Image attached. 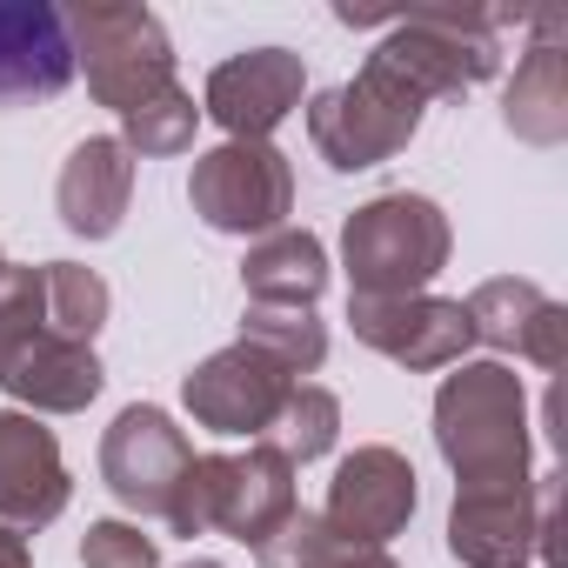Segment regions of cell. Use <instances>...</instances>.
Listing matches in <instances>:
<instances>
[{"instance_id": "14", "label": "cell", "mask_w": 568, "mask_h": 568, "mask_svg": "<svg viewBox=\"0 0 568 568\" xmlns=\"http://www.w3.org/2000/svg\"><path fill=\"white\" fill-rule=\"evenodd\" d=\"M462 308H468V328H475L481 348L515 355V362H535L541 375H561L568 368V308L555 295H541L528 274L481 281Z\"/></svg>"}, {"instance_id": "11", "label": "cell", "mask_w": 568, "mask_h": 568, "mask_svg": "<svg viewBox=\"0 0 568 568\" xmlns=\"http://www.w3.org/2000/svg\"><path fill=\"white\" fill-rule=\"evenodd\" d=\"M348 328H355V342H368L375 355H388L408 375H442V368L468 362V348H475L468 308L448 295H402V302L348 295Z\"/></svg>"}, {"instance_id": "3", "label": "cell", "mask_w": 568, "mask_h": 568, "mask_svg": "<svg viewBox=\"0 0 568 568\" xmlns=\"http://www.w3.org/2000/svg\"><path fill=\"white\" fill-rule=\"evenodd\" d=\"M295 508H302L295 462L274 455L267 442H247V455H194L181 468L161 521L174 535H234V541L261 548Z\"/></svg>"}, {"instance_id": "21", "label": "cell", "mask_w": 568, "mask_h": 568, "mask_svg": "<svg viewBox=\"0 0 568 568\" xmlns=\"http://www.w3.org/2000/svg\"><path fill=\"white\" fill-rule=\"evenodd\" d=\"M41 295H48V328L61 342L94 348V335H101V322L114 308L108 281L94 267H81V261H41Z\"/></svg>"}, {"instance_id": "17", "label": "cell", "mask_w": 568, "mask_h": 568, "mask_svg": "<svg viewBox=\"0 0 568 568\" xmlns=\"http://www.w3.org/2000/svg\"><path fill=\"white\" fill-rule=\"evenodd\" d=\"M68 495H74V481H68L54 428H41L21 408H0V521L21 535L48 528L68 508Z\"/></svg>"}, {"instance_id": "9", "label": "cell", "mask_w": 568, "mask_h": 568, "mask_svg": "<svg viewBox=\"0 0 568 568\" xmlns=\"http://www.w3.org/2000/svg\"><path fill=\"white\" fill-rule=\"evenodd\" d=\"M288 395H295V375L281 368L274 355H261L254 342H227L201 368L181 375V402H187L194 428H207V435H247V442H261Z\"/></svg>"}, {"instance_id": "25", "label": "cell", "mask_w": 568, "mask_h": 568, "mask_svg": "<svg viewBox=\"0 0 568 568\" xmlns=\"http://www.w3.org/2000/svg\"><path fill=\"white\" fill-rule=\"evenodd\" d=\"M81 568H161L154 535H141V521H88L81 535Z\"/></svg>"}, {"instance_id": "1", "label": "cell", "mask_w": 568, "mask_h": 568, "mask_svg": "<svg viewBox=\"0 0 568 568\" xmlns=\"http://www.w3.org/2000/svg\"><path fill=\"white\" fill-rule=\"evenodd\" d=\"M435 448L455 488H528V388L508 362H455L435 388Z\"/></svg>"}, {"instance_id": "23", "label": "cell", "mask_w": 568, "mask_h": 568, "mask_svg": "<svg viewBox=\"0 0 568 568\" xmlns=\"http://www.w3.org/2000/svg\"><path fill=\"white\" fill-rule=\"evenodd\" d=\"M274 455H288L295 468L302 462H322L335 442H342V402L328 395V388H315V382H295V395L281 402V415H274V428L261 435Z\"/></svg>"}, {"instance_id": "2", "label": "cell", "mask_w": 568, "mask_h": 568, "mask_svg": "<svg viewBox=\"0 0 568 568\" xmlns=\"http://www.w3.org/2000/svg\"><path fill=\"white\" fill-rule=\"evenodd\" d=\"M348 28H382V48L368 54L382 74H395L422 108L428 101H462L468 88L501 74V28L515 14H481V8H408V14H355L335 8Z\"/></svg>"}, {"instance_id": "26", "label": "cell", "mask_w": 568, "mask_h": 568, "mask_svg": "<svg viewBox=\"0 0 568 568\" xmlns=\"http://www.w3.org/2000/svg\"><path fill=\"white\" fill-rule=\"evenodd\" d=\"M322 568H402V561H395L388 548H362V541H335Z\"/></svg>"}, {"instance_id": "8", "label": "cell", "mask_w": 568, "mask_h": 568, "mask_svg": "<svg viewBox=\"0 0 568 568\" xmlns=\"http://www.w3.org/2000/svg\"><path fill=\"white\" fill-rule=\"evenodd\" d=\"M187 201L214 234H274L295 214V168L274 141H221L194 154Z\"/></svg>"}, {"instance_id": "10", "label": "cell", "mask_w": 568, "mask_h": 568, "mask_svg": "<svg viewBox=\"0 0 568 568\" xmlns=\"http://www.w3.org/2000/svg\"><path fill=\"white\" fill-rule=\"evenodd\" d=\"M187 462H194V442L154 402H128L101 435V481L134 515H168V495Z\"/></svg>"}, {"instance_id": "7", "label": "cell", "mask_w": 568, "mask_h": 568, "mask_svg": "<svg viewBox=\"0 0 568 568\" xmlns=\"http://www.w3.org/2000/svg\"><path fill=\"white\" fill-rule=\"evenodd\" d=\"M415 128H422V101L375 61L355 81L308 101V141L335 174H368V168L395 161L415 141Z\"/></svg>"}, {"instance_id": "27", "label": "cell", "mask_w": 568, "mask_h": 568, "mask_svg": "<svg viewBox=\"0 0 568 568\" xmlns=\"http://www.w3.org/2000/svg\"><path fill=\"white\" fill-rule=\"evenodd\" d=\"M0 568H34L28 535H21V528H8V521H0Z\"/></svg>"}, {"instance_id": "19", "label": "cell", "mask_w": 568, "mask_h": 568, "mask_svg": "<svg viewBox=\"0 0 568 568\" xmlns=\"http://www.w3.org/2000/svg\"><path fill=\"white\" fill-rule=\"evenodd\" d=\"M328 247L308 227H274L241 254V288L254 308H315L328 295Z\"/></svg>"}, {"instance_id": "28", "label": "cell", "mask_w": 568, "mask_h": 568, "mask_svg": "<svg viewBox=\"0 0 568 568\" xmlns=\"http://www.w3.org/2000/svg\"><path fill=\"white\" fill-rule=\"evenodd\" d=\"M181 568H227V561H181Z\"/></svg>"}, {"instance_id": "13", "label": "cell", "mask_w": 568, "mask_h": 568, "mask_svg": "<svg viewBox=\"0 0 568 568\" xmlns=\"http://www.w3.org/2000/svg\"><path fill=\"white\" fill-rule=\"evenodd\" d=\"M308 94V68L288 48H247L234 61H221L207 74L201 114H214V128H227V141H267Z\"/></svg>"}, {"instance_id": "12", "label": "cell", "mask_w": 568, "mask_h": 568, "mask_svg": "<svg viewBox=\"0 0 568 568\" xmlns=\"http://www.w3.org/2000/svg\"><path fill=\"white\" fill-rule=\"evenodd\" d=\"M422 488H415V462L388 442H368L355 455H342L335 481H328V508L322 521L342 535V541H362V548H388L408 515H415Z\"/></svg>"}, {"instance_id": "6", "label": "cell", "mask_w": 568, "mask_h": 568, "mask_svg": "<svg viewBox=\"0 0 568 568\" xmlns=\"http://www.w3.org/2000/svg\"><path fill=\"white\" fill-rule=\"evenodd\" d=\"M68 34H74V68L88 74V94L101 108L134 114L141 101L174 88V41L161 14L101 0V8H68Z\"/></svg>"}, {"instance_id": "24", "label": "cell", "mask_w": 568, "mask_h": 568, "mask_svg": "<svg viewBox=\"0 0 568 568\" xmlns=\"http://www.w3.org/2000/svg\"><path fill=\"white\" fill-rule=\"evenodd\" d=\"M194 128H201V108H194V94L174 81V88H161L154 101H141L134 114H121V148H128V154H187V148H194Z\"/></svg>"}, {"instance_id": "5", "label": "cell", "mask_w": 568, "mask_h": 568, "mask_svg": "<svg viewBox=\"0 0 568 568\" xmlns=\"http://www.w3.org/2000/svg\"><path fill=\"white\" fill-rule=\"evenodd\" d=\"M561 468L535 475L528 488H455L448 508V555L462 568H528L535 555L561 568Z\"/></svg>"}, {"instance_id": "16", "label": "cell", "mask_w": 568, "mask_h": 568, "mask_svg": "<svg viewBox=\"0 0 568 568\" xmlns=\"http://www.w3.org/2000/svg\"><path fill=\"white\" fill-rule=\"evenodd\" d=\"M108 368L94 348L61 342L54 328H34L0 348V395H14L28 415H81L101 395Z\"/></svg>"}, {"instance_id": "20", "label": "cell", "mask_w": 568, "mask_h": 568, "mask_svg": "<svg viewBox=\"0 0 568 568\" xmlns=\"http://www.w3.org/2000/svg\"><path fill=\"white\" fill-rule=\"evenodd\" d=\"M501 121L528 148H561L568 141V54L555 41H535L501 94Z\"/></svg>"}, {"instance_id": "29", "label": "cell", "mask_w": 568, "mask_h": 568, "mask_svg": "<svg viewBox=\"0 0 568 568\" xmlns=\"http://www.w3.org/2000/svg\"><path fill=\"white\" fill-rule=\"evenodd\" d=\"M0 267H8V254H0Z\"/></svg>"}, {"instance_id": "15", "label": "cell", "mask_w": 568, "mask_h": 568, "mask_svg": "<svg viewBox=\"0 0 568 568\" xmlns=\"http://www.w3.org/2000/svg\"><path fill=\"white\" fill-rule=\"evenodd\" d=\"M74 34L54 0H0V108H34L68 94L74 81Z\"/></svg>"}, {"instance_id": "4", "label": "cell", "mask_w": 568, "mask_h": 568, "mask_svg": "<svg viewBox=\"0 0 568 568\" xmlns=\"http://www.w3.org/2000/svg\"><path fill=\"white\" fill-rule=\"evenodd\" d=\"M455 227L442 201L428 194H375L342 221V267H348V295L355 302H402L428 295V281L448 267Z\"/></svg>"}, {"instance_id": "18", "label": "cell", "mask_w": 568, "mask_h": 568, "mask_svg": "<svg viewBox=\"0 0 568 568\" xmlns=\"http://www.w3.org/2000/svg\"><path fill=\"white\" fill-rule=\"evenodd\" d=\"M128 201H134V154L121 148V134L74 141V154L61 161V181H54L61 227L81 241H108V234H121Z\"/></svg>"}, {"instance_id": "22", "label": "cell", "mask_w": 568, "mask_h": 568, "mask_svg": "<svg viewBox=\"0 0 568 568\" xmlns=\"http://www.w3.org/2000/svg\"><path fill=\"white\" fill-rule=\"evenodd\" d=\"M241 342H254L261 355H274L295 382L315 375L328 362V322L315 308H241Z\"/></svg>"}]
</instances>
